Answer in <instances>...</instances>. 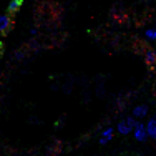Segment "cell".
<instances>
[{
	"instance_id": "6da1fadb",
	"label": "cell",
	"mask_w": 156,
	"mask_h": 156,
	"mask_svg": "<svg viewBox=\"0 0 156 156\" xmlns=\"http://www.w3.org/2000/svg\"><path fill=\"white\" fill-rule=\"evenodd\" d=\"M133 131H135V140L140 141V143H143V141L148 140V133H146V125L144 123H140V121H136L135 128H133Z\"/></svg>"
},
{
	"instance_id": "7a4b0ae2",
	"label": "cell",
	"mask_w": 156,
	"mask_h": 156,
	"mask_svg": "<svg viewBox=\"0 0 156 156\" xmlns=\"http://www.w3.org/2000/svg\"><path fill=\"white\" fill-rule=\"evenodd\" d=\"M12 27V17L10 15H0V35L7 33Z\"/></svg>"
},
{
	"instance_id": "3957f363",
	"label": "cell",
	"mask_w": 156,
	"mask_h": 156,
	"mask_svg": "<svg viewBox=\"0 0 156 156\" xmlns=\"http://www.w3.org/2000/svg\"><path fill=\"white\" fill-rule=\"evenodd\" d=\"M148 111H150V108H148V105H138L133 108V118H144L148 116Z\"/></svg>"
},
{
	"instance_id": "277c9868",
	"label": "cell",
	"mask_w": 156,
	"mask_h": 156,
	"mask_svg": "<svg viewBox=\"0 0 156 156\" xmlns=\"http://www.w3.org/2000/svg\"><path fill=\"white\" fill-rule=\"evenodd\" d=\"M146 133H148V138L156 140V116H153V118H150V120H148Z\"/></svg>"
},
{
	"instance_id": "5b68a950",
	"label": "cell",
	"mask_w": 156,
	"mask_h": 156,
	"mask_svg": "<svg viewBox=\"0 0 156 156\" xmlns=\"http://www.w3.org/2000/svg\"><path fill=\"white\" fill-rule=\"evenodd\" d=\"M116 129H118V133H120V135H129V133L133 131V128H131L128 123H126V120L120 121V123H118V126H116Z\"/></svg>"
},
{
	"instance_id": "8992f818",
	"label": "cell",
	"mask_w": 156,
	"mask_h": 156,
	"mask_svg": "<svg viewBox=\"0 0 156 156\" xmlns=\"http://www.w3.org/2000/svg\"><path fill=\"white\" fill-rule=\"evenodd\" d=\"M22 3H23V0H12V2L9 3V13H15L20 10Z\"/></svg>"
},
{
	"instance_id": "52a82bcc",
	"label": "cell",
	"mask_w": 156,
	"mask_h": 156,
	"mask_svg": "<svg viewBox=\"0 0 156 156\" xmlns=\"http://www.w3.org/2000/svg\"><path fill=\"white\" fill-rule=\"evenodd\" d=\"M144 60H146V63L153 65V63H156V53L153 50H146V53H144Z\"/></svg>"
},
{
	"instance_id": "ba28073f",
	"label": "cell",
	"mask_w": 156,
	"mask_h": 156,
	"mask_svg": "<svg viewBox=\"0 0 156 156\" xmlns=\"http://www.w3.org/2000/svg\"><path fill=\"white\" fill-rule=\"evenodd\" d=\"M100 136H101V138H108V140L111 141V140H113V128H111V126L105 128L101 133H100Z\"/></svg>"
},
{
	"instance_id": "9c48e42d",
	"label": "cell",
	"mask_w": 156,
	"mask_h": 156,
	"mask_svg": "<svg viewBox=\"0 0 156 156\" xmlns=\"http://www.w3.org/2000/svg\"><path fill=\"white\" fill-rule=\"evenodd\" d=\"M144 37H146L148 40H156V28H148V30L144 32Z\"/></svg>"
},
{
	"instance_id": "30bf717a",
	"label": "cell",
	"mask_w": 156,
	"mask_h": 156,
	"mask_svg": "<svg viewBox=\"0 0 156 156\" xmlns=\"http://www.w3.org/2000/svg\"><path fill=\"white\" fill-rule=\"evenodd\" d=\"M23 58H25V51H23V50L13 51V60H15V62H22Z\"/></svg>"
},
{
	"instance_id": "8fae6325",
	"label": "cell",
	"mask_w": 156,
	"mask_h": 156,
	"mask_svg": "<svg viewBox=\"0 0 156 156\" xmlns=\"http://www.w3.org/2000/svg\"><path fill=\"white\" fill-rule=\"evenodd\" d=\"M28 123H30V125H40V123H42V120L37 118V116H28Z\"/></svg>"
},
{
	"instance_id": "7c38bea8",
	"label": "cell",
	"mask_w": 156,
	"mask_h": 156,
	"mask_svg": "<svg viewBox=\"0 0 156 156\" xmlns=\"http://www.w3.org/2000/svg\"><path fill=\"white\" fill-rule=\"evenodd\" d=\"M125 120H126V123H128L129 126H131V128H135L136 121H135V118H133V116H128V118H125Z\"/></svg>"
},
{
	"instance_id": "4fadbf2b",
	"label": "cell",
	"mask_w": 156,
	"mask_h": 156,
	"mask_svg": "<svg viewBox=\"0 0 156 156\" xmlns=\"http://www.w3.org/2000/svg\"><path fill=\"white\" fill-rule=\"evenodd\" d=\"M63 121H65V116H62L60 120H58V123H57V128H62V126H63Z\"/></svg>"
},
{
	"instance_id": "5bb4252c",
	"label": "cell",
	"mask_w": 156,
	"mask_h": 156,
	"mask_svg": "<svg viewBox=\"0 0 156 156\" xmlns=\"http://www.w3.org/2000/svg\"><path fill=\"white\" fill-rule=\"evenodd\" d=\"M108 141H110L108 138H101V136H100V141H98V143H100V144H106Z\"/></svg>"
},
{
	"instance_id": "9a60e30c",
	"label": "cell",
	"mask_w": 156,
	"mask_h": 156,
	"mask_svg": "<svg viewBox=\"0 0 156 156\" xmlns=\"http://www.w3.org/2000/svg\"><path fill=\"white\" fill-rule=\"evenodd\" d=\"M37 33H38V30H37V27H33L32 30H30V35H32V37H35Z\"/></svg>"
}]
</instances>
